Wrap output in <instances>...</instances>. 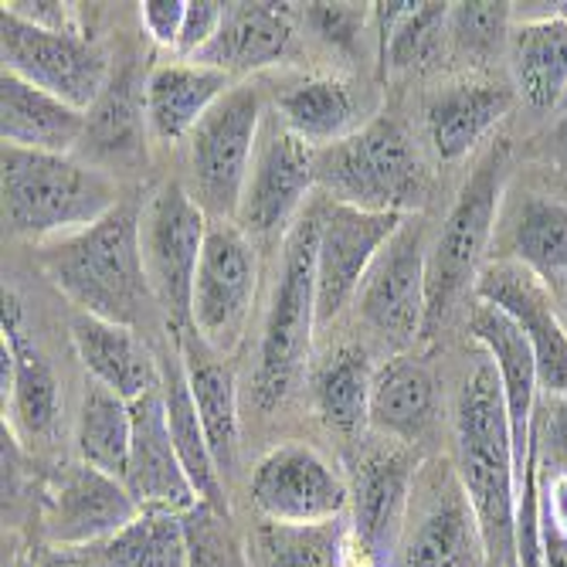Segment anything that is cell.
<instances>
[{
    "mask_svg": "<svg viewBox=\"0 0 567 567\" xmlns=\"http://www.w3.org/2000/svg\"><path fill=\"white\" fill-rule=\"evenodd\" d=\"M292 41H296L292 4H228L221 31L190 62L218 69L231 79L255 75L269 65H279L289 55Z\"/></svg>",
    "mask_w": 567,
    "mask_h": 567,
    "instance_id": "23",
    "label": "cell"
},
{
    "mask_svg": "<svg viewBox=\"0 0 567 567\" xmlns=\"http://www.w3.org/2000/svg\"><path fill=\"white\" fill-rule=\"evenodd\" d=\"M85 133L89 113L4 72L0 79V136H4V146L69 157L79 143H85Z\"/></svg>",
    "mask_w": 567,
    "mask_h": 567,
    "instance_id": "28",
    "label": "cell"
},
{
    "mask_svg": "<svg viewBox=\"0 0 567 567\" xmlns=\"http://www.w3.org/2000/svg\"><path fill=\"white\" fill-rule=\"evenodd\" d=\"M449 8L452 4H411V0L371 4L381 75L422 72L435 65L449 41Z\"/></svg>",
    "mask_w": 567,
    "mask_h": 567,
    "instance_id": "31",
    "label": "cell"
},
{
    "mask_svg": "<svg viewBox=\"0 0 567 567\" xmlns=\"http://www.w3.org/2000/svg\"><path fill=\"white\" fill-rule=\"evenodd\" d=\"M38 567H110L102 544L95 547H48L38 557Z\"/></svg>",
    "mask_w": 567,
    "mask_h": 567,
    "instance_id": "47",
    "label": "cell"
},
{
    "mask_svg": "<svg viewBox=\"0 0 567 567\" xmlns=\"http://www.w3.org/2000/svg\"><path fill=\"white\" fill-rule=\"evenodd\" d=\"M161 391H164V408H167V425H171V439L181 452L184 470L200 496V503H212L218 509H228V496H225V476L215 466V455L208 445V435H204L197 404L181 364V353H164L161 357Z\"/></svg>",
    "mask_w": 567,
    "mask_h": 567,
    "instance_id": "33",
    "label": "cell"
},
{
    "mask_svg": "<svg viewBox=\"0 0 567 567\" xmlns=\"http://www.w3.org/2000/svg\"><path fill=\"white\" fill-rule=\"evenodd\" d=\"M425 225L408 215L353 296L357 317L391 347H411L425 333Z\"/></svg>",
    "mask_w": 567,
    "mask_h": 567,
    "instance_id": "14",
    "label": "cell"
},
{
    "mask_svg": "<svg viewBox=\"0 0 567 567\" xmlns=\"http://www.w3.org/2000/svg\"><path fill=\"white\" fill-rule=\"evenodd\" d=\"M181 364L197 404V415L208 435L215 466L221 476H228L238 462V391H235V371L225 360V353L204 343L194 327L174 333Z\"/></svg>",
    "mask_w": 567,
    "mask_h": 567,
    "instance_id": "26",
    "label": "cell"
},
{
    "mask_svg": "<svg viewBox=\"0 0 567 567\" xmlns=\"http://www.w3.org/2000/svg\"><path fill=\"white\" fill-rule=\"evenodd\" d=\"M374 368L360 343L333 347L313 374V404L320 422L337 435H357L371 422Z\"/></svg>",
    "mask_w": 567,
    "mask_h": 567,
    "instance_id": "34",
    "label": "cell"
},
{
    "mask_svg": "<svg viewBox=\"0 0 567 567\" xmlns=\"http://www.w3.org/2000/svg\"><path fill=\"white\" fill-rule=\"evenodd\" d=\"M391 567H489L480 517L452 462L435 458L419 470Z\"/></svg>",
    "mask_w": 567,
    "mask_h": 567,
    "instance_id": "8",
    "label": "cell"
},
{
    "mask_svg": "<svg viewBox=\"0 0 567 567\" xmlns=\"http://www.w3.org/2000/svg\"><path fill=\"white\" fill-rule=\"evenodd\" d=\"M262 133V89L238 82L187 136V190L212 221H235Z\"/></svg>",
    "mask_w": 567,
    "mask_h": 567,
    "instance_id": "7",
    "label": "cell"
},
{
    "mask_svg": "<svg viewBox=\"0 0 567 567\" xmlns=\"http://www.w3.org/2000/svg\"><path fill=\"white\" fill-rule=\"evenodd\" d=\"M550 143H554L557 161L567 167V113H564V116H560V123L554 126V136H550Z\"/></svg>",
    "mask_w": 567,
    "mask_h": 567,
    "instance_id": "48",
    "label": "cell"
},
{
    "mask_svg": "<svg viewBox=\"0 0 567 567\" xmlns=\"http://www.w3.org/2000/svg\"><path fill=\"white\" fill-rule=\"evenodd\" d=\"M225 8L228 4H218V0H190L184 14V28H181V41L174 48L184 62L197 59L200 51L215 41V34L225 24Z\"/></svg>",
    "mask_w": 567,
    "mask_h": 567,
    "instance_id": "43",
    "label": "cell"
},
{
    "mask_svg": "<svg viewBox=\"0 0 567 567\" xmlns=\"http://www.w3.org/2000/svg\"><path fill=\"white\" fill-rule=\"evenodd\" d=\"M419 480V458L408 449L364 452L350 470V520L343 567H391Z\"/></svg>",
    "mask_w": 567,
    "mask_h": 567,
    "instance_id": "10",
    "label": "cell"
},
{
    "mask_svg": "<svg viewBox=\"0 0 567 567\" xmlns=\"http://www.w3.org/2000/svg\"><path fill=\"white\" fill-rule=\"evenodd\" d=\"M184 540L187 567H251V557L231 527V509L197 503L184 513Z\"/></svg>",
    "mask_w": 567,
    "mask_h": 567,
    "instance_id": "40",
    "label": "cell"
},
{
    "mask_svg": "<svg viewBox=\"0 0 567 567\" xmlns=\"http://www.w3.org/2000/svg\"><path fill=\"white\" fill-rule=\"evenodd\" d=\"M140 221L143 208L130 197L92 228L44 245L41 269L79 306V313L136 330L157 306L146 279Z\"/></svg>",
    "mask_w": 567,
    "mask_h": 567,
    "instance_id": "2",
    "label": "cell"
},
{
    "mask_svg": "<svg viewBox=\"0 0 567 567\" xmlns=\"http://www.w3.org/2000/svg\"><path fill=\"white\" fill-rule=\"evenodd\" d=\"M439 419V378L425 360L398 353L374 371L371 425L404 445L422 442Z\"/></svg>",
    "mask_w": 567,
    "mask_h": 567,
    "instance_id": "29",
    "label": "cell"
},
{
    "mask_svg": "<svg viewBox=\"0 0 567 567\" xmlns=\"http://www.w3.org/2000/svg\"><path fill=\"white\" fill-rule=\"evenodd\" d=\"M110 567H187L184 517L177 513H140L113 540L102 544Z\"/></svg>",
    "mask_w": 567,
    "mask_h": 567,
    "instance_id": "38",
    "label": "cell"
},
{
    "mask_svg": "<svg viewBox=\"0 0 567 567\" xmlns=\"http://www.w3.org/2000/svg\"><path fill=\"white\" fill-rule=\"evenodd\" d=\"M146 120V85L136 82L133 65L110 75L106 92L89 113V133L85 143H92L99 153L113 161H126L140 153V130Z\"/></svg>",
    "mask_w": 567,
    "mask_h": 567,
    "instance_id": "37",
    "label": "cell"
},
{
    "mask_svg": "<svg viewBox=\"0 0 567 567\" xmlns=\"http://www.w3.org/2000/svg\"><path fill=\"white\" fill-rule=\"evenodd\" d=\"M534 462L537 480L567 476V394L547 398L534 422Z\"/></svg>",
    "mask_w": 567,
    "mask_h": 567,
    "instance_id": "41",
    "label": "cell"
},
{
    "mask_svg": "<svg viewBox=\"0 0 567 567\" xmlns=\"http://www.w3.org/2000/svg\"><path fill=\"white\" fill-rule=\"evenodd\" d=\"M404 225V215H374L323 197L317 245V320L327 327L357 296L381 248Z\"/></svg>",
    "mask_w": 567,
    "mask_h": 567,
    "instance_id": "16",
    "label": "cell"
},
{
    "mask_svg": "<svg viewBox=\"0 0 567 567\" xmlns=\"http://www.w3.org/2000/svg\"><path fill=\"white\" fill-rule=\"evenodd\" d=\"M4 11L55 34H85L75 4H55V0H11V4H4Z\"/></svg>",
    "mask_w": 567,
    "mask_h": 567,
    "instance_id": "44",
    "label": "cell"
},
{
    "mask_svg": "<svg viewBox=\"0 0 567 567\" xmlns=\"http://www.w3.org/2000/svg\"><path fill=\"white\" fill-rule=\"evenodd\" d=\"M317 187V150L306 146L286 130L279 116L262 123L259 146H255L248 184L235 225L255 241L269 238L279 228H292L302 215L309 190Z\"/></svg>",
    "mask_w": 567,
    "mask_h": 567,
    "instance_id": "15",
    "label": "cell"
},
{
    "mask_svg": "<svg viewBox=\"0 0 567 567\" xmlns=\"http://www.w3.org/2000/svg\"><path fill=\"white\" fill-rule=\"evenodd\" d=\"M238 82L197 62H167L146 75V126L161 143L187 140Z\"/></svg>",
    "mask_w": 567,
    "mask_h": 567,
    "instance_id": "27",
    "label": "cell"
},
{
    "mask_svg": "<svg viewBox=\"0 0 567 567\" xmlns=\"http://www.w3.org/2000/svg\"><path fill=\"white\" fill-rule=\"evenodd\" d=\"M317 187L333 204L408 218L429 194V174L408 130L381 113L364 130L317 153Z\"/></svg>",
    "mask_w": 567,
    "mask_h": 567,
    "instance_id": "6",
    "label": "cell"
},
{
    "mask_svg": "<svg viewBox=\"0 0 567 567\" xmlns=\"http://www.w3.org/2000/svg\"><path fill=\"white\" fill-rule=\"evenodd\" d=\"M0 394L4 429L21 442H48L62 415L59 378L31 340L21 299L4 286V340H0Z\"/></svg>",
    "mask_w": 567,
    "mask_h": 567,
    "instance_id": "18",
    "label": "cell"
},
{
    "mask_svg": "<svg viewBox=\"0 0 567 567\" xmlns=\"http://www.w3.org/2000/svg\"><path fill=\"white\" fill-rule=\"evenodd\" d=\"M208 225L212 218L197 208V200L181 181L161 184L143 208L140 241L146 279L161 313L167 317L171 333L190 327L194 276L204 251V238H208Z\"/></svg>",
    "mask_w": 567,
    "mask_h": 567,
    "instance_id": "9",
    "label": "cell"
},
{
    "mask_svg": "<svg viewBox=\"0 0 567 567\" xmlns=\"http://www.w3.org/2000/svg\"><path fill=\"white\" fill-rule=\"evenodd\" d=\"M259 286V251L235 221H212L194 276L190 327L218 353H231L248 327Z\"/></svg>",
    "mask_w": 567,
    "mask_h": 567,
    "instance_id": "11",
    "label": "cell"
},
{
    "mask_svg": "<svg viewBox=\"0 0 567 567\" xmlns=\"http://www.w3.org/2000/svg\"><path fill=\"white\" fill-rule=\"evenodd\" d=\"M251 506L269 524H333L350 509V483L333 462L306 442L269 449L251 470Z\"/></svg>",
    "mask_w": 567,
    "mask_h": 567,
    "instance_id": "13",
    "label": "cell"
},
{
    "mask_svg": "<svg viewBox=\"0 0 567 567\" xmlns=\"http://www.w3.org/2000/svg\"><path fill=\"white\" fill-rule=\"evenodd\" d=\"M8 567H38V560H31V557H24V554H21V557H14Z\"/></svg>",
    "mask_w": 567,
    "mask_h": 567,
    "instance_id": "49",
    "label": "cell"
},
{
    "mask_svg": "<svg viewBox=\"0 0 567 567\" xmlns=\"http://www.w3.org/2000/svg\"><path fill=\"white\" fill-rule=\"evenodd\" d=\"M313 31L333 48H353L357 34L371 21L368 4H309L306 11Z\"/></svg>",
    "mask_w": 567,
    "mask_h": 567,
    "instance_id": "42",
    "label": "cell"
},
{
    "mask_svg": "<svg viewBox=\"0 0 567 567\" xmlns=\"http://www.w3.org/2000/svg\"><path fill=\"white\" fill-rule=\"evenodd\" d=\"M455 476L480 517L489 564L517 567V455L503 384L489 357H483L458 388Z\"/></svg>",
    "mask_w": 567,
    "mask_h": 567,
    "instance_id": "1",
    "label": "cell"
},
{
    "mask_svg": "<svg viewBox=\"0 0 567 567\" xmlns=\"http://www.w3.org/2000/svg\"><path fill=\"white\" fill-rule=\"evenodd\" d=\"M347 524H269L251 534V557L259 567H343Z\"/></svg>",
    "mask_w": 567,
    "mask_h": 567,
    "instance_id": "36",
    "label": "cell"
},
{
    "mask_svg": "<svg viewBox=\"0 0 567 567\" xmlns=\"http://www.w3.org/2000/svg\"><path fill=\"white\" fill-rule=\"evenodd\" d=\"M133 445V404L99 381H85L79 415H75V449L85 466L116 476H126Z\"/></svg>",
    "mask_w": 567,
    "mask_h": 567,
    "instance_id": "35",
    "label": "cell"
},
{
    "mask_svg": "<svg viewBox=\"0 0 567 567\" xmlns=\"http://www.w3.org/2000/svg\"><path fill=\"white\" fill-rule=\"evenodd\" d=\"M184 14H187L184 0H146V4H140L143 31L157 44H164V48H177L181 28H184Z\"/></svg>",
    "mask_w": 567,
    "mask_h": 567,
    "instance_id": "45",
    "label": "cell"
},
{
    "mask_svg": "<svg viewBox=\"0 0 567 567\" xmlns=\"http://www.w3.org/2000/svg\"><path fill=\"white\" fill-rule=\"evenodd\" d=\"M509 181V143L493 140L486 153L470 171L458 197L442 221L435 245L429 248L425 272V333L435 337L439 327L452 317V309L486 269V251L496 241L499 208Z\"/></svg>",
    "mask_w": 567,
    "mask_h": 567,
    "instance_id": "4",
    "label": "cell"
},
{
    "mask_svg": "<svg viewBox=\"0 0 567 567\" xmlns=\"http://www.w3.org/2000/svg\"><path fill=\"white\" fill-rule=\"evenodd\" d=\"M506 51L517 92L534 110H557L567 95V18L520 21Z\"/></svg>",
    "mask_w": 567,
    "mask_h": 567,
    "instance_id": "32",
    "label": "cell"
},
{
    "mask_svg": "<svg viewBox=\"0 0 567 567\" xmlns=\"http://www.w3.org/2000/svg\"><path fill=\"white\" fill-rule=\"evenodd\" d=\"M323 200L306 204L282 241V262L266 313V330L255 368V404L262 411L279 408L299 381L317 320V245H320Z\"/></svg>",
    "mask_w": 567,
    "mask_h": 567,
    "instance_id": "5",
    "label": "cell"
},
{
    "mask_svg": "<svg viewBox=\"0 0 567 567\" xmlns=\"http://www.w3.org/2000/svg\"><path fill=\"white\" fill-rule=\"evenodd\" d=\"M509 21L513 4H493V0H473V4L449 8V44L455 55L473 65L493 62L503 48H509Z\"/></svg>",
    "mask_w": 567,
    "mask_h": 567,
    "instance_id": "39",
    "label": "cell"
},
{
    "mask_svg": "<svg viewBox=\"0 0 567 567\" xmlns=\"http://www.w3.org/2000/svg\"><path fill=\"white\" fill-rule=\"evenodd\" d=\"M503 259L534 272L547 289L567 279V204L547 194H520L506 212Z\"/></svg>",
    "mask_w": 567,
    "mask_h": 567,
    "instance_id": "30",
    "label": "cell"
},
{
    "mask_svg": "<svg viewBox=\"0 0 567 567\" xmlns=\"http://www.w3.org/2000/svg\"><path fill=\"white\" fill-rule=\"evenodd\" d=\"M540 527L567 540V476L544 480L540 486Z\"/></svg>",
    "mask_w": 567,
    "mask_h": 567,
    "instance_id": "46",
    "label": "cell"
},
{
    "mask_svg": "<svg viewBox=\"0 0 567 567\" xmlns=\"http://www.w3.org/2000/svg\"><path fill=\"white\" fill-rule=\"evenodd\" d=\"M476 299L499 309L527 337L547 398L567 394V330L554 309L550 289L524 266L493 259L476 279Z\"/></svg>",
    "mask_w": 567,
    "mask_h": 567,
    "instance_id": "19",
    "label": "cell"
},
{
    "mask_svg": "<svg viewBox=\"0 0 567 567\" xmlns=\"http://www.w3.org/2000/svg\"><path fill=\"white\" fill-rule=\"evenodd\" d=\"M69 337L89 381H99L126 401L161 388V360L150 353L133 327L75 313L69 323Z\"/></svg>",
    "mask_w": 567,
    "mask_h": 567,
    "instance_id": "24",
    "label": "cell"
},
{
    "mask_svg": "<svg viewBox=\"0 0 567 567\" xmlns=\"http://www.w3.org/2000/svg\"><path fill=\"white\" fill-rule=\"evenodd\" d=\"M557 296H560V302H564V309H567V279L557 286Z\"/></svg>",
    "mask_w": 567,
    "mask_h": 567,
    "instance_id": "50",
    "label": "cell"
},
{
    "mask_svg": "<svg viewBox=\"0 0 567 567\" xmlns=\"http://www.w3.org/2000/svg\"><path fill=\"white\" fill-rule=\"evenodd\" d=\"M130 404H133V445H130V466L123 483L143 513H177V517H184L187 509L200 503V496L171 439L164 391L153 388Z\"/></svg>",
    "mask_w": 567,
    "mask_h": 567,
    "instance_id": "20",
    "label": "cell"
},
{
    "mask_svg": "<svg viewBox=\"0 0 567 567\" xmlns=\"http://www.w3.org/2000/svg\"><path fill=\"white\" fill-rule=\"evenodd\" d=\"M470 337L486 350L493 368L503 384V401H506V419H509V435H513V455H517V496L527 483V466L534 452V422H537V391H540V374L537 360L527 343V337L513 327L499 309L489 302L476 299L470 309Z\"/></svg>",
    "mask_w": 567,
    "mask_h": 567,
    "instance_id": "21",
    "label": "cell"
},
{
    "mask_svg": "<svg viewBox=\"0 0 567 567\" xmlns=\"http://www.w3.org/2000/svg\"><path fill=\"white\" fill-rule=\"evenodd\" d=\"M276 110L286 130L317 153L353 136L374 120L368 116L364 89L340 75H313L286 85L276 99Z\"/></svg>",
    "mask_w": 567,
    "mask_h": 567,
    "instance_id": "25",
    "label": "cell"
},
{
    "mask_svg": "<svg viewBox=\"0 0 567 567\" xmlns=\"http://www.w3.org/2000/svg\"><path fill=\"white\" fill-rule=\"evenodd\" d=\"M140 513L143 509L123 480L75 462L51 480L41 506V527L51 547H95L126 530Z\"/></svg>",
    "mask_w": 567,
    "mask_h": 567,
    "instance_id": "17",
    "label": "cell"
},
{
    "mask_svg": "<svg viewBox=\"0 0 567 567\" xmlns=\"http://www.w3.org/2000/svg\"><path fill=\"white\" fill-rule=\"evenodd\" d=\"M560 110H564V113H567V95H564V102H560Z\"/></svg>",
    "mask_w": 567,
    "mask_h": 567,
    "instance_id": "51",
    "label": "cell"
},
{
    "mask_svg": "<svg viewBox=\"0 0 567 567\" xmlns=\"http://www.w3.org/2000/svg\"><path fill=\"white\" fill-rule=\"evenodd\" d=\"M0 55L8 75H18L82 113H92L113 75L106 55L85 34L44 31L11 11L0 14Z\"/></svg>",
    "mask_w": 567,
    "mask_h": 567,
    "instance_id": "12",
    "label": "cell"
},
{
    "mask_svg": "<svg viewBox=\"0 0 567 567\" xmlns=\"http://www.w3.org/2000/svg\"><path fill=\"white\" fill-rule=\"evenodd\" d=\"M4 228L24 241H62L106 218L120 197L110 171L79 164L62 153L4 146L0 153Z\"/></svg>",
    "mask_w": 567,
    "mask_h": 567,
    "instance_id": "3",
    "label": "cell"
},
{
    "mask_svg": "<svg viewBox=\"0 0 567 567\" xmlns=\"http://www.w3.org/2000/svg\"><path fill=\"white\" fill-rule=\"evenodd\" d=\"M517 85H506L486 75H466L439 85L425 99V130L435 157L442 164H458L509 116L517 106Z\"/></svg>",
    "mask_w": 567,
    "mask_h": 567,
    "instance_id": "22",
    "label": "cell"
}]
</instances>
